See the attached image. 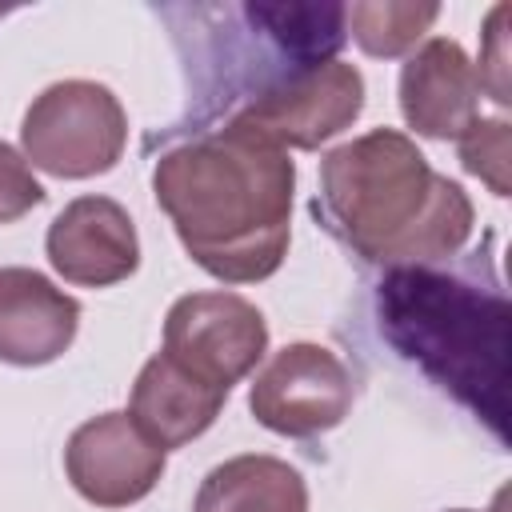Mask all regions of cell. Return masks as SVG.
<instances>
[{
	"label": "cell",
	"mask_w": 512,
	"mask_h": 512,
	"mask_svg": "<svg viewBox=\"0 0 512 512\" xmlns=\"http://www.w3.org/2000/svg\"><path fill=\"white\" fill-rule=\"evenodd\" d=\"M264 352V312L236 292H188L164 316V356L212 388L240 384Z\"/></svg>",
	"instance_id": "4"
},
{
	"label": "cell",
	"mask_w": 512,
	"mask_h": 512,
	"mask_svg": "<svg viewBox=\"0 0 512 512\" xmlns=\"http://www.w3.org/2000/svg\"><path fill=\"white\" fill-rule=\"evenodd\" d=\"M44 200L40 180L32 176L28 160L0 140V224H16L20 216H28L36 204Z\"/></svg>",
	"instance_id": "15"
},
{
	"label": "cell",
	"mask_w": 512,
	"mask_h": 512,
	"mask_svg": "<svg viewBox=\"0 0 512 512\" xmlns=\"http://www.w3.org/2000/svg\"><path fill=\"white\" fill-rule=\"evenodd\" d=\"M80 328V300L36 268H0V364L40 368L60 360Z\"/></svg>",
	"instance_id": "10"
},
{
	"label": "cell",
	"mask_w": 512,
	"mask_h": 512,
	"mask_svg": "<svg viewBox=\"0 0 512 512\" xmlns=\"http://www.w3.org/2000/svg\"><path fill=\"white\" fill-rule=\"evenodd\" d=\"M452 512H472V508H452Z\"/></svg>",
	"instance_id": "17"
},
{
	"label": "cell",
	"mask_w": 512,
	"mask_h": 512,
	"mask_svg": "<svg viewBox=\"0 0 512 512\" xmlns=\"http://www.w3.org/2000/svg\"><path fill=\"white\" fill-rule=\"evenodd\" d=\"M316 208L356 256L388 268L456 256L476 220L468 192L396 128H372L332 148L320 160Z\"/></svg>",
	"instance_id": "2"
},
{
	"label": "cell",
	"mask_w": 512,
	"mask_h": 512,
	"mask_svg": "<svg viewBox=\"0 0 512 512\" xmlns=\"http://www.w3.org/2000/svg\"><path fill=\"white\" fill-rule=\"evenodd\" d=\"M364 112V76L356 64L324 60L260 88L236 120L288 148H320Z\"/></svg>",
	"instance_id": "6"
},
{
	"label": "cell",
	"mask_w": 512,
	"mask_h": 512,
	"mask_svg": "<svg viewBox=\"0 0 512 512\" xmlns=\"http://www.w3.org/2000/svg\"><path fill=\"white\" fill-rule=\"evenodd\" d=\"M24 160L56 180H92L120 164L128 116L112 88L96 80L48 84L20 120Z\"/></svg>",
	"instance_id": "3"
},
{
	"label": "cell",
	"mask_w": 512,
	"mask_h": 512,
	"mask_svg": "<svg viewBox=\"0 0 512 512\" xmlns=\"http://www.w3.org/2000/svg\"><path fill=\"white\" fill-rule=\"evenodd\" d=\"M504 16H508L504 4H496L488 12V28H484L488 52H480V68H476V84L488 88V96L496 104L512 100V92H508V52H504Z\"/></svg>",
	"instance_id": "16"
},
{
	"label": "cell",
	"mask_w": 512,
	"mask_h": 512,
	"mask_svg": "<svg viewBox=\"0 0 512 512\" xmlns=\"http://www.w3.org/2000/svg\"><path fill=\"white\" fill-rule=\"evenodd\" d=\"M0 16H4V8H0Z\"/></svg>",
	"instance_id": "18"
},
{
	"label": "cell",
	"mask_w": 512,
	"mask_h": 512,
	"mask_svg": "<svg viewBox=\"0 0 512 512\" xmlns=\"http://www.w3.org/2000/svg\"><path fill=\"white\" fill-rule=\"evenodd\" d=\"M48 264L80 288H108L140 268V236L128 216L108 196H76L48 224L44 236Z\"/></svg>",
	"instance_id": "8"
},
{
	"label": "cell",
	"mask_w": 512,
	"mask_h": 512,
	"mask_svg": "<svg viewBox=\"0 0 512 512\" xmlns=\"http://www.w3.org/2000/svg\"><path fill=\"white\" fill-rule=\"evenodd\" d=\"M436 16H440L436 4H392V0L344 8V24L352 28V40L360 44V52L380 60H392L416 48V40L436 24Z\"/></svg>",
	"instance_id": "13"
},
{
	"label": "cell",
	"mask_w": 512,
	"mask_h": 512,
	"mask_svg": "<svg viewBox=\"0 0 512 512\" xmlns=\"http://www.w3.org/2000/svg\"><path fill=\"white\" fill-rule=\"evenodd\" d=\"M292 156L236 116L152 168V196L184 252L224 284L268 280L292 240Z\"/></svg>",
	"instance_id": "1"
},
{
	"label": "cell",
	"mask_w": 512,
	"mask_h": 512,
	"mask_svg": "<svg viewBox=\"0 0 512 512\" xmlns=\"http://www.w3.org/2000/svg\"><path fill=\"white\" fill-rule=\"evenodd\" d=\"M352 408V376L324 344H284L252 380L248 412L276 436L308 440L332 432Z\"/></svg>",
	"instance_id": "5"
},
{
	"label": "cell",
	"mask_w": 512,
	"mask_h": 512,
	"mask_svg": "<svg viewBox=\"0 0 512 512\" xmlns=\"http://www.w3.org/2000/svg\"><path fill=\"white\" fill-rule=\"evenodd\" d=\"M400 112L416 136L460 140L480 116V84L468 52L448 40H424L400 68Z\"/></svg>",
	"instance_id": "9"
},
{
	"label": "cell",
	"mask_w": 512,
	"mask_h": 512,
	"mask_svg": "<svg viewBox=\"0 0 512 512\" xmlns=\"http://www.w3.org/2000/svg\"><path fill=\"white\" fill-rule=\"evenodd\" d=\"M456 144H460L464 172L480 176L496 196L512 192V180H508V168H512V128H508V120L476 116V124Z\"/></svg>",
	"instance_id": "14"
},
{
	"label": "cell",
	"mask_w": 512,
	"mask_h": 512,
	"mask_svg": "<svg viewBox=\"0 0 512 512\" xmlns=\"http://www.w3.org/2000/svg\"><path fill=\"white\" fill-rule=\"evenodd\" d=\"M224 400H228L224 388H212V384L196 380L176 360L156 352L132 384L128 416L140 424V432L152 444H160L168 452V448H184L196 436H204L216 424Z\"/></svg>",
	"instance_id": "11"
},
{
	"label": "cell",
	"mask_w": 512,
	"mask_h": 512,
	"mask_svg": "<svg viewBox=\"0 0 512 512\" xmlns=\"http://www.w3.org/2000/svg\"><path fill=\"white\" fill-rule=\"evenodd\" d=\"M192 512H308V484L288 460L244 452L200 480Z\"/></svg>",
	"instance_id": "12"
},
{
	"label": "cell",
	"mask_w": 512,
	"mask_h": 512,
	"mask_svg": "<svg viewBox=\"0 0 512 512\" xmlns=\"http://www.w3.org/2000/svg\"><path fill=\"white\" fill-rule=\"evenodd\" d=\"M168 452L152 444L128 412H100L84 420L64 448L68 484L96 508L140 504L164 476Z\"/></svg>",
	"instance_id": "7"
}]
</instances>
